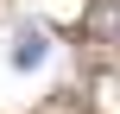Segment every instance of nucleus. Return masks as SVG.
Segmentation results:
<instances>
[{"mask_svg":"<svg viewBox=\"0 0 120 114\" xmlns=\"http://www.w3.org/2000/svg\"><path fill=\"white\" fill-rule=\"evenodd\" d=\"M44 51H51V38H44L38 25H19V32H13V70H32V63H44Z\"/></svg>","mask_w":120,"mask_h":114,"instance_id":"nucleus-1","label":"nucleus"}]
</instances>
